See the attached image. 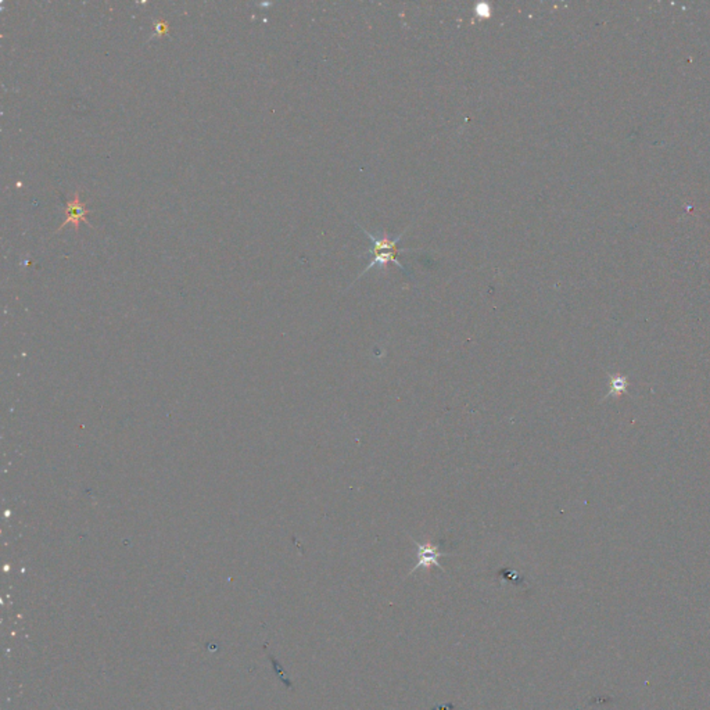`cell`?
I'll return each instance as SVG.
<instances>
[{"instance_id":"6da1fadb","label":"cell","mask_w":710,"mask_h":710,"mask_svg":"<svg viewBox=\"0 0 710 710\" xmlns=\"http://www.w3.org/2000/svg\"><path fill=\"white\" fill-rule=\"evenodd\" d=\"M79 194L81 191L76 190L74 193V197L73 200H69L67 204H66V220L64 223L60 225L56 232H60L61 229H64L67 225H73L75 227V230H79V224L81 223H85L86 225L89 224L88 218H86V214H88V210H86V204L81 201L79 199Z\"/></svg>"},{"instance_id":"7a4b0ae2","label":"cell","mask_w":710,"mask_h":710,"mask_svg":"<svg viewBox=\"0 0 710 710\" xmlns=\"http://www.w3.org/2000/svg\"><path fill=\"white\" fill-rule=\"evenodd\" d=\"M412 541L415 543L416 548H418V562L416 564L413 566L412 569L411 574L413 572H416V569H430L432 566H437L443 570V566L440 564L439 560L442 557H447L449 554L447 552H440L439 551V547L437 545H433L432 543H425V544H420V543H416L413 538Z\"/></svg>"},{"instance_id":"3957f363","label":"cell","mask_w":710,"mask_h":710,"mask_svg":"<svg viewBox=\"0 0 710 710\" xmlns=\"http://www.w3.org/2000/svg\"><path fill=\"white\" fill-rule=\"evenodd\" d=\"M400 252L407 253V252H418V250H416V249H400V250H379V252H367V254H372V256H374V260H371V261H369V264L367 265V268H365V269H364V271L358 275V278H357L355 280H358L361 276H364L367 272H369L371 269H374L376 266L386 268L389 264H394V265H397V266H398L403 272L410 273V272H408V269H407V268H406L401 262L398 261V259H397V256H398V253H400Z\"/></svg>"},{"instance_id":"277c9868","label":"cell","mask_w":710,"mask_h":710,"mask_svg":"<svg viewBox=\"0 0 710 710\" xmlns=\"http://www.w3.org/2000/svg\"><path fill=\"white\" fill-rule=\"evenodd\" d=\"M154 28H155V34H157L158 37H164V35H165V34H168V31H170V25H168V23H165V21H155Z\"/></svg>"}]
</instances>
